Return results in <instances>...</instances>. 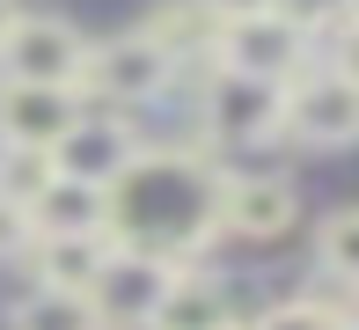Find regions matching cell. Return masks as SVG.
Wrapping results in <instances>:
<instances>
[{"mask_svg":"<svg viewBox=\"0 0 359 330\" xmlns=\"http://www.w3.org/2000/svg\"><path fill=\"white\" fill-rule=\"evenodd\" d=\"M220 198H227V169H213L205 147H147L110 184V242L191 272L213 250V235H227Z\"/></svg>","mask_w":359,"mask_h":330,"instance_id":"1","label":"cell"},{"mask_svg":"<svg viewBox=\"0 0 359 330\" xmlns=\"http://www.w3.org/2000/svg\"><path fill=\"white\" fill-rule=\"evenodd\" d=\"M88 59H95V44L67 15H15L8 37H0V81H22V88H81L88 95Z\"/></svg>","mask_w":359,"mask_h":330,"instance_id":"2","label":"cell"},{"mask_svg":"<svg viewBox=\"0 0 359 330\" xmlns=\"http://www.w3.org/2000/svg\"><path fill=\"white\" fill-rule=\"evenodd\" d=\"M198 125H205L213 147H264V140L286 132V88L257 81V74H235V66H205Z\"/></svg>","mask_w":359,"mask_h":330,"instance_id":"3","label":"cell"},{"mask_svg":"<svg viewBox=\"0 0 359 330\" xmlns=\"http://www.w3.org/2000/svg\"><path fill=\"white\" fill-rule=\"evenodd\" d=\"M184 74L169 52H161L147 29H125V37H110V44H95V59H88V95H103V110H140V103H154V95H169V81Z\"/></svg>","mask_w":359,"mask_h":330,"instance_id":"4","label":"cell"},{"mask_svg":"<svg viewBox=\"0 0 359 330\" xmlns=\"http://www.w3.org/2000/svg\"><path fill=\"white\" fill-rule=\"evenodd\" d=\"M169 286H176V264L140 257V250H118V242H110V264H103V279H95L88 308L103 316V330H154Z\"/></svg>","mask_w":359,"mask_h":330,"instance_id":"5","label":"cell"},{"mask_svg":"<svg viewBox=\"0 0 359 330\" xmlns=\"http://www.w3.org/2000/svg\"><path fill=\"white\" fill-rule=\"evenodd\" d=\"M286 132L308 147H352L359 140V81H345L337 66H308L286 88Z\"/></svg>","mask_w":359,"mask_h":330,"instance_id":"6","label":"cell"},{"mask_svg":"<svg viewBox=\"0 0 359 330\" xmlns=\"http://www.w3.org/2000/svg\"><path fill=\"white\" fill-rule=\"evenodd\" d=\"M220 66L293 88V81L308 74V37L286 22V15H271V8H264V15H242V22L220 29Z\"/></svg>","mask_w":359,"mask_h":330,"instance_id":"7","label":"cell"},{"mask_svg":"<svg viewBox=\"0 0 359 330\" xmlns=\"http://www.w3.org/2000/svg\"><path fill=\"white\" fill-rule=\"evenodd\" d=\"M140 154H147V147H140V132L125 125L118 110H88V118H81L67 140L52 147V169H59V176H74V184L110 191V184H118V176L133 169Z\"/></svg>","mask_w":359,"mask_h":330,"instance_id":"8","label":"cell"},{"mask_svg":"<svg viewBox=\"0 0 359 330\" xmlns=\"http://www.w3.org/2000/svg\"><path fill=\"white\" fill-rule=\"evenodd\" d=\"M81 118H88V110H81V88H22V81H0V147H37V154H52Z\"/></svg>","mask_w":359,"mask_h":330,"instance_id":"9","label":"cell"},{"mask_svg":"<svg viewBox=\"0 0 359 330\" xmlns=\"http://www.w3.org/2000/svg\"><path fill=\"white\" fill-rule=\"evenodd\" d=\"M293 213H301V198H293L286 176H264V169L227 176V198H220V227H227V235L271 242V235H286V227H293Z\"/></svg>","mask_w":359,"mask_h":330,"instance_id":"10","label":"cell"},{"mask_svg":"<svg viewBox=\"0 0 359 330\" xmlns=\"http://www.w3.org/2000/svg\"><path fill=\"white\" fill-rule=\"evenodd\" d=\"M140 29H147L176 66H184V74H191V66H220V29H227V22L205 8V0H161Z\"/></svg>","mask_w":359,"mask_h":330,"instance_id":"11","label":"cell"},{"mask_svg":"<svg viewBox=\"0 0 359 330\" xmlns=\"http://www.w3.org/2000/svg\"><path fill=\"white\" fill-rule=\"evenodd\" d=\"M154 330H242V316H235V293H227L213 272L191 264V272H176V286H169V301H161Z\"/></svg>","mask_w":359,"mask_h":330,"instance_id":"12","label":"cell"},{"mask_svg":"<svg viewBox=\"0 0 359 330\" xmlns=\"http://www.w3.org/2000/svg\"><path fill=\"white\" fill-rule=\"evenodd\" d=\"M29 257H37V286L44 293H81L88 301L103 264H110V235H59V242H37Z\"/></svg>","mask_w":359,"mask_h":330,"instance_id":"13","label":"cell"},{"mask_svg":"<svg viewBox=\"0 0 359 330\" xmlns=\"http://www.w3.org/2000/svg\"><path fill=\"white\" fill-rule=\"evenodd\" d=\"M29 213H37V242H59V235H110V191L74 184V176H59V184L44 191Z\"/></svg>","mask_w":359,"mask_h":330,"instance_id":"14","label":"cell"},{"mask_svg":"<svg viewBox=\"0 0 359 330\" xmlns=\"http://www.w3.org/2000/svg\"><path fill=\"white\" fill-rule=\"evenodd\" d=\"M8 330H103V316H95L81 293H22L15 301V316H8Z\"/></svg>","mask_w":359,"mask_h":330,"instance_id":"15","label":"cell"},{"mask_svg":"<svg viewBox=\"0 0 359 330\" xmlns=\"http://www.w3.org/2000/svg\"><path fill=\"white\" fill-rule=\"evenodd\" d=\"M52 184H59L52 154H37V147H0V198H15V206H37Z\"/></svg>","mask_w":359,"mask_h":330,"instance_id":"16","label":"cell"},{"mask_svg":"<svg viewBox=\"0 0 359 330\" xmlns=\"http://www.w3.org/2000/svg\"><path fill=\"white\" fill-rule=\"evenodd\" d=\"M316 257H323V272H330V279H345V286L359 293V206H345V213H330V220H323Z\"/></svg>","mask_w":359,"mask_h":330,"instance_id":"17","label":"cell"},{"mask_svg":"<svg viewBox=\"0 0 359 330\" xmlns=\"http://www.w3.org/2000/svg\"><path fill=\"white\" fill-rule=\"evenodd\" d=\"M271 15H286L301 37H323V29H345L352 22V0H271Z\"/></svg>","mask_w":359,"mask_h":330,"instance_id":"18","label":"cell"},{"mask_svg":"<svg viewBox=\"0 0 359 330\" xmlns=\"http://www.w3.org/2000/svg\"><path fill=\"white\" fill-rule=\"evenodd\" d=\"M250 330H345V308H323V301H279V308H264Z\"/></svg>","mask_w":359,"mask_h":330,"instance_id":"19","label":"cell"},{"mask_svg":"<svg viewBox=\"0 0 359 330\" xmlns=\"http://www.w3.org/2000/svg\"><path fill=\"white\" fill-rule=\"evenodd\" d=\"M29 250H37V213L15 206V198H0V264H15Z\"/></svg>","mask_w":359,"mask_h":330,"instance_id":"20","label":"cell"},{"mask_svg":"<svg viewBox=\"0 0 359 330\" xmlns=\"http://www.w3.org/2000/svg\"><path fill=\"white\" fill-rule=\"evenodd\" d=\"M330 66H337L345 81H359V22H345V29H337V52H330Z\"/></svg>","mask_w":359,"mask_h":330,"instance_id":"21","label":"cell"},{"mask_svg":"<svg viewBox=\"0 0 359 330\" xmlns=\"http://www.w3.org/2000/svg\"><path fill=\"white\" fill-rule=\"evenodd\" d=\"M205 8H213V15H220V22H242V15H264V8H271V0H205Z\"/></svg>","mask_w":359,"mask_h":330,"instance_id":"22","label":"cell"},{"mask_svg":"<svg viewBox=\"0 0 359 330\" xmlns=\"http://www.w3.org/2000/svg\"><path fill=\"white\" fill-rule=\"evenodd\" d=\"M8 22H15V0H0V37H8Z\"/></svg>","mask_w":359,"mask_h":330,"instance_id":"23","label":"cell"},{"mask_svg":"<svg viewBox=\"0 0 359 330\" xmlns=\"http://www.w3.org/2000/svg\"><path fill=\"white\" fill-rule=\"evenodd\" d=\"M345 330H359V301H352V308H345Z\"/></svg>","mask_w":359,"mask_h":330,"instance_id":"24","label":"cell"}]
</instances>
